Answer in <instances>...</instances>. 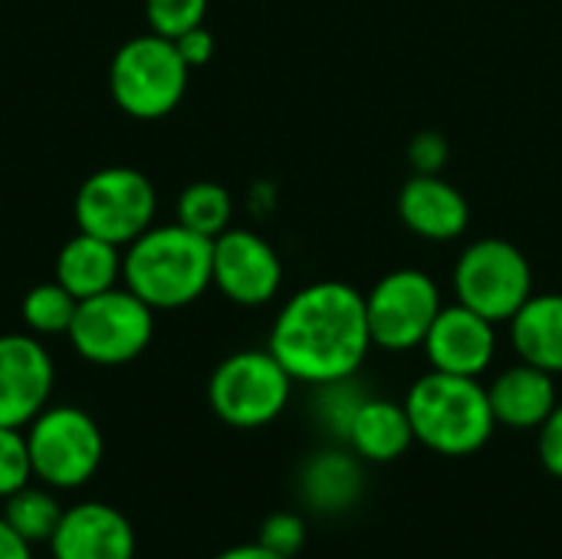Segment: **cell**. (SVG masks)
<instances>
[{
	"label": "cell",
	"mask_w": 562,
	"mask_h": 559,
	"mask_svg": "<svg viewBox=\"0 0 562 559\" xmlns=\"http://www.w3.org/2000/svg\"><path fill=\"white\" fill-rule=\"evenodd\" d=\"M214 559H286V557H280V554L267 550L263 544H237V547H231V550L217 554Z\"/></svg>",
	"instance_id": "obj_32"
},
{
	"label": "cell",
	"mask_w": 562,
	"mask_h": 559,
	"mask_svg": "<svg viewBox=\"0 0 562 559\" xmlns=\"http://www.w3.org/2000/svg\"><path fill=\"white\" fill-rule=\"evenodd\" d=\"M257 544H263L267 550H273L280 557L293 559L306 544V521L293 511H277L260 524Z\"/></svg>",
	"instance_id": "obj_27"
},
{
	"label": "cell",
	"mask_w": 562,
	"mask_h": 559,
	"mask_svg": "<svg viewBox=\"0 0 562 559\" xmlns=\"http://www.w3.org/2000/svg\"><path fill=\"white\" fill-rule=\"evenodd\" d=\"M451 290L458 303L501 326L510 323V316L533 297V267L517 244L504 237H481L458 254Z\"/></svg>",
	"instance_id": "obj_7"
},
{
	"label": "cell",
	"mask_w": 562,
	"mask_h": 559,
	"mask_svg": "<svg viewBox=\"0 0 562 559\" xmlns=\"http://www.w3.org/2000/svg\"><path fill=\"white\" fill-rule=\"evenodd\" d=\"M346 445L366 461V465H392L398 461L412 445H415V432L408 422V412L402 402L395 399H379V395H366V402L359 405Z\"/></svg>",
	"instance_id": "obj_18"
},
{
	"label": "cell",
	"mask_w": 562,
	"mask_h": 559,
	"mask_svg": "<svg viewBox=\"0 0 562 559\" xmlns=\"http://www.w3.org/2000/svg\"><path fill=\"white\" fill-rule=\"evenodd\" d=\"M487 399H491L497 428L537 432L550 418V412L560 405L557 376L517 359L514 366L501 369L487 382Z\"/></svg>",
	"instance_id": "obj_16"
},
{
	"label": "cell",
	"mask_w": 562,
	"mask_h": 559,
	"mask_svg": "<svg viewBox=\"0 0 562 559\" xmlns=\"http://www.w3.org/2000/svg\"><path fill=\"white\" fill-rule=\"evenodd\" d=\"M56 366L30 333L0 336V425L26 428L53 399Z\"/></svg>",
	"instance_id": "obj_12"
},
{
	"label": "cell",
	"mask_w": 562,
	"mask_h": 559,
	"mask_svg": "<svg viewBox=\"0 0 562 559\" xmlns=\"http://www.w3.org/2000/svg\"><path fill=\"white\" fill-rule=\"evenodd\" d=\"M175 221L207 241L221 237L227 227H234V198L217 181H191L175 204Z\"/></svg>",
	"instance_id": "obj_21"
},
{
	"label": "cell",
	"mask_w": 562,
	"mask_h": 559,
	"mask_svg": "<svg viewBox=\"0 0 562 559\" xmlns=\"http://www.w3.org/2000/svg\"><path fill=\"white\" fill-rule=\"evenodd\" d=\"M207 16V0H145V23L151 33L178 40L181 33L201 26Z\"/></svg>",
	"instance_id": "obj_25"
},
{
	"label": "cell",
	"mask_w": 562,
	"mask_h": 559,
	"mask_svg": "<svg viewBox=\"0 0 562 559\" xmlns=\"http://www.w3.org/2000/svg\"><path fill=\"white\" fill-rule=\"evenodd\" d=\"M497 349H501L497 323H491L487 316L474 313L458 300L441 306L422 343V353L431 369L448 376H468V379H481L494 366Z\"/></svg>",
	"instance_id": "obj_13"
},
{
	"label": "cell",
	"mask_w": 562,
	"mask_h": 559,
	"mask_svg": "<svg viewBox=\"0 0 562 559\" xmlns=\"http://www.w3.org/2000/svg\"><path fill=\"white\" fill-rule=\"evenodd\" d=\"M53 559H135L138 540L132 521L112 504L82 501L63 507L49 537Z\"/></svg>",
	"instance_id": "obj_14"
},
{
	"label": "cell",
	"mask_w": 562,
	"mask_h": 559,
	"mask_svg": "<svg viewBox=\"0 0 562 559\" xmlns=\"http://www.w3.org/2000/svg\"><path fill=\"white\" fill-rule=\"evenodd\" d=\"M30 481H33V465H30L26 432L0 425V501L23 491Z\"/></svg>",
	"instance_id": "obj_26"
},
{
	"label": "cell",
	"mask_w": 562,
	"mask_h": 559,
	"mask_svg": "<svg viewBox=\"0 0 562 559\" xmlns=\"http://www.w3.org/2000/svg\"><path fill=\"white\" fill-rule=\"evenodd\" d=\"M122 283L158 310H181L211 290V241L171 224H151L122 247Z\"/></svg>",
	"instance_id": "obj_2"
},
{
	"label": "cell",
	"mask_w": 562,
	"mask_h": 559,
	"mask_svg": "<svg viewBox=\"0 0 562 559\" xmlns=\"http://www.w3.org/2000/svg\"><path fill=\"white\" fill-rule=\"evenodd\" d=\"M158 214V191L151 178L128 165H109L92 171L72 201L76 231L95 234L115 247H128L142 237Z\"/></svg>",
	"instance_id": "obj_8"
},
{
	"label": "cell",
	"mask_w": 562,
	"mask_h": 559,
	"mask_svg": "<svg viewBox=\"0 0 562 559\" xmlns=\"http://www.w3.org/2000/svg\"><path fill=\"white\" fill-rule=\"evenodd\" d=\"M175 46H178V53H181V59L191 66V69H198V66H207L211 63V56H214V33L201 23V26H194V30H188V33H181L178 40H175Z\"/></svg>",
	"instance_id": "obj_30"
},
{
	"label": "cell",
	"mask_w": 562,
	"mask_h": 559,
	"mask_svg": "<svg viewBox=\"0 0 562 559\" xmlns=\"http://www.w3.org/2000/svg\"><path fill=\"white\" fill-rule=\"evenodd\" d=\"M405 155H408L412 175H441L448 158H451V145H448V138L441 132L425 128V132L412 135Z\"/></svg>",
	"instance_id": "obj_28"
},
{
	"label": "cell",
	"mask_w": 562,
	"mask_h": 559,
	"mask_svg": "<svg viewBox=\"0 0 562 559\" xmlns=\"http://www.w3.org/2000/svg\"><path fill=\"white\" fill-rule=\"evenodd\" d=\"M293 376L270 349H240L217 362L207 379L211 412L240 432L277 422L293 395Z\"/></svg>",
	"instance_id": "obj_5"
},
{
	"label": "cell",
	"mask_w": 562,
	"mask_h": 559,
	"mask_svg": "<svg viewBox=\"0 0 562 559\" xmlns=\"http://www.w3.org/2000/svg\"><path fill=\"white\" fill-rule=\"evenodd\" d=\"M211 287L234 306H267L280 297L283 260L257 231L227 227L211 241Z\"/></svg>",
	"instance_id": "obj_11"
},
{
	"label": "cell",
	"mask_w": 562,
	"mask_h": 559,
	"mask_svg": "<svg viewBox=\"0 0 562 559\" xmlns=\"http://www.w3.org/2000/svg\"><path fill=\"white\" fill-rule=\"evenodd\" d=\"M63 517V507L49 488H33L26 484L23 491L10 494L3 501V521L26 540V544H49L56 524Z\"/></svg>",
	"instance_id": "obj_22"
},
{
	"label": "cell",
	"mask_w": 562,
	"mask_h": 559,
	"mask_svg": "<svg viewBox=\"0 0 562 559\" xmlns=\"http://www.w3.org/2000/svg\"><path fill=\"white\" fill-rule=\"evenodd\" d=\"M402 405L408 412L415 445L441 458L477 455L497 432L487 385L481 379L431 369L412 382Z\"/></svg>",
	"instance_id": "obj_3"
},
{
	"label": "cell",
	"mask_w": 562,
	"mask_h": 559,
	"mask_svg": "<svg viewBox=\"0 0 562 559\" xmlns=\"http://www.w3.org/2000/svg\"><path fill=\"white\" fill-rule=\"evenodd\" d=\"M537 455H540V465L547 468V474L562 481V402L537 428Z\"/></svg>",
	"instance_id": "obj_29"
},
{
	"label": "cell",
	"mask_w": 562,
	"mask_h": 559,
	"mask_svg": "<svg viewBox=\"0 0 562 559\" xmlns=\"http://www.w3.org/2000/svg\"><path fill=\"white\" fill-rule=\"evenodd\" d=\"M155 336V310L128 287H112L79 300L69 323V346L92 366H125L138 359Z\"/></svg>",
	"instance_id": "obj_9"
},
{
	"label": "cell",
	"mask_w": 562,
	"mask_h": 559,
	"mask_svg": "<svg viewBox=\"0 0 562 559\" xmlns=\"http://www.w3.org/2000/svg\"><path fill=\"white\" fill-rule=\"evenodd\" d=\"M441 306H445V293L431 273L418 267L389 270L366 293L372 346L382 353L422 349Z\"/></svg>",
	"instance_id": "obj_10"
},
{
	"label": "cell",
	"mask_w": 562,
	"mask_h": 559,
	"mask_svg": "<svg viewBox=\"0 0 562 559\" xmlns=\"http://www.w3.org/2000/svg\"><path fill=\"white\" fill-rule=\"evenodd\" d=\"M362 458L349 445L336 448H319L300 465V497L313 514L323 517H339L352 511L366 491V474H362Z\"/></svg>",
	"instance_id": "obj_17"
},
{
	"label": "cell",
	"mask_w": 562,
	"mask_h": 559,
	"mask_svg": "<svg viewBox=\"0 0 562 559\" xmlns=\"http://www.w3.org/2000/svg\"><path fill=\"white\" fill-rule=\"evenodd\" d=\"M395 214L408 234L428 244L461 241L471 227L468 198L441 175H412L398 191Z\"/></svg>",
	"instance_id": "obj_15"
},
{
	"label": "cell",
	"mask_w": 562,
	"mask_h": 559,
	"mask_svg": "<svg viewBox=\"0 0 562 559\" xmlns=\"http://www.w3.org/2000/svg\"><path fill=\"white\" fill-rule=\"evenodd\" d=\"M26 448L40 484L49 491H76L95 478L105 438L89 412L76 405H46L26 425Z\"/></svg>",
	"instance_id": "obj_6"
},
{
	"label": "cell",
	"mask_w": 562,
	"mask_h": 559,
	"mask_svg": "<svg viewBox=\"0 0 562 559\" xmlns=\"http://www.w3.org/2000/svg\"><path fill=\"white\" fill-rule=\"evenodd\" d=\"M191 66L181 59L175 40L142 33L122 43L109 66V92L128 119L155 122L171 115L188 92Z\"/></svg>",
	"instance_id": "obj_4"
},
{
	"label": "cell",
	"mask_w": 562,
	"mask_h": 559,
	"mask_svg": "<svg viewBox=\"0 0 562 559\" xmlns=\"http://www.w3.org/2000/svg\"><path fill=\"white\" fill-rule=\"evenodd\" d=\"M76 300L112 290L122 280V247L76 231L56 254V277Z\"/></svg>",
	"instance_id": "obj_20"
},
{
	"label": "cell",
	"mask_w": 562,
	"mask_h": 559,
	"mask_svg": "<svg viewBox=\"0 0 562 559\" xmlns=\"http://www.w3.org/2000/svg\"><path fill=\"white\" fill-rule=\"evenodd\" d=\"M0 559H33V544H26L0 514Z\"/></svg>",
	"instance_id": "obj_31"
},
{
	"label": "cell",
	"mask_w": 562,
	"mask_h": 559,
	"mask_svg": "<svg viewBox=\"0 0 562 559\" xmlns=\"http://www.w3.org/2000/svg\"><path fill=\"white\" fill-rule=\"evenodd\" d=\"M267 349L300 385H326L359 376L375 349L366 293L346 280H316L283 300Z\"/></svg>",
	"instance_id": "obj_1"
},
{
	"label": "cell",
	"mask_w": 562,
	"mask_h": 559,
	"mask_svg": "<svg viewBox=\"0 0 562 559\" xmlns=\"http://www.w3.org/2000/svg\"><path fill=\"white\" fill-rule=\"evenodd\" d=\"M366 389L352 379H339V382H326V385H313V418L316 425L339 445H346L349 425L359 412V405L366 402Z\"/></svg>",
	"instance_id": "obj_24"
},
{
	"label": "cell",
	"mask_w": 562,
	"mask_h": 559,
	"mask_svg": "<svg viewBox=\"0 0 562 559\" xmlns=\"http://www.w3.org/2000/svg\"><path fill=\"white\" fill-rule=\"evenodd\" d=\"M510 346L517 359L562 376V293H537L510 316Z\"/></svg>",
	"instance_id": "obj_19"
},
{
	"label": "cell",
	"mask_w": 562,
	"mask_h": 559,
	"mask_svg": "<svg viewBox=\"0 0 562 559\" xmlns=\"http://www.w3.org/2000/svg\"><path fill=\"white\" fill-rule=\"evenodd\" d=\"M76 306L79 300L59 280H46L26 290L20 303V316L33 336H66L76 316Z\"/></svg>",
	"instance_id": "obj_23"
}]
</instances>
